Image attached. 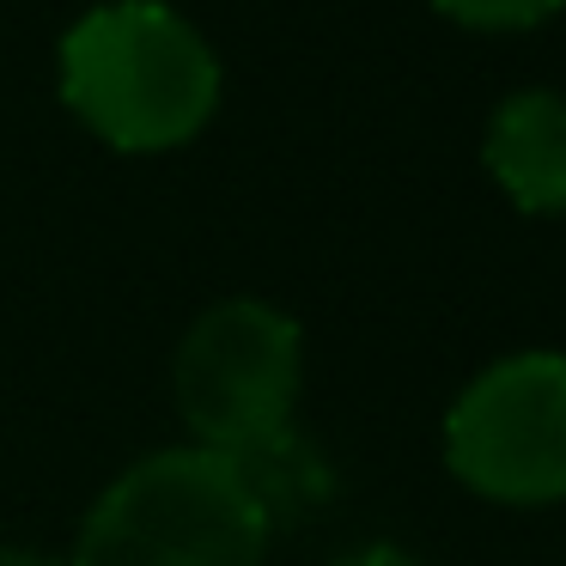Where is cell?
<instances>
[{
    "label": "cell",
    "mask_w": 566,
    "mask_h": 566,
    "mask_svg": "<svg viewBox=\"0 0 566 566\" xmlns=\"http://www.w3.org/2000/svg\"><path fill=\"white\" fill-rule=\"evenodd\" d=\"M62 104L116 153H171L220 111V55L165 0H111L62 38Z\"/></svg>",
    "instance_id": "obj_1"
},
{
    "label": "cell",
    "mask_w": 566,
    "mask_h": 566,
    "mask_svg": "<svg viewBox=\"0 0 566 566\" xmlns=\"http://www.w3.org/2000/svg\"><path fill=\"white\" fill-rule=\"evenodd\" d=\"M269 542L274 530L232 457L171 444L128 463L92 500L67 566H262Z\"/></svg>",
    "instance_id": "obj_2"
},
{
    "label": "cell",
    "mask_w": 566,
    "mask_h": 566,
    "mask_svg": "<svg viewBox=\"0 0 566 566\" xmlns=\"http://www.w3.org/2000/svg\"><path fill=\"white\" fill-rule=\"evenodd\" d=\"M305 384V335L269 298H220L177 342L171 390L189 444L232 457L293 427Z\"/></svg>",
    "instance_id": "obj_3"
},
{
    "label": "cell",
    "mask_w": 566,
    "mask_h": 566,
    "mask_svg": "<svg viewBox=\"0 0 566 566\" xmlns=\"http://www.w3.org/2000/svg\"><path fill=\"white\" fill-rule=\"evenodd\" d=\"M444 463L493 505L566 500V354L530 347L475 371L444 415Z\"/></svg>",
    "instance_id": "obj_4"
},
{
    "label": "cell",
    "mask_w": 566,
    "mask_h": 566,
    "mask_svg": "<svg viewBox=\"0 0 566 566\" xmlns=\"http://www.w3.org/2000/svg\"><path fill=\"white\" fill-rule=\"evenodd\" d=\"M481 165L524 213H566V98L512 92L488 116Z\"/></svg>",
    "instance_id": "obj_5"
},
{
    "label": "cell",
    "mask_w": 566,
    "mask_h": 566,
    "mask_svg": "<svg viewBox=\"0 0 566 566\" xmlns=\"http://www.w3.org/2000/svg\"><path fill=\"white\" fill-rule=\"evenodd\" d=\"M232 469L250 488V500L262 505V517H269L274 536L293 530V524H305V517H317L323 505L335 500L329 457H323L298 427H281V432H269V439L232 451Z\"/></svg>",
    "instance_id": "obj_6"
},
{
    "label": "cell",
    "mask_w": 566,
    "mask_h": 566,
    "mask_svg": "<svg viewBox=\"0 0 566 566\" xmlns=\"http://www.w3.org/2000/svg\"><path fill=\"white\" fill-rule=\"evenodd\" d=\"M432 7L469 31H530L560 13L566 0H432Z\"/></svg>",
    "instance_id": "obj_7"
},
{
    "label": "cell",
    "mask_w": 566,
    "mask_h": 566,
    "mask_svg": "<svg viewBox=\"0 0 566 566\" xmlns=\"http://www.w3.org/2000/svg\"><path fill=\"white\" fill-rule=\"evenodd\" d=\"M335 566H427V560H420V554H408L402 542H366V548L342 554Z\"/></svg>",
    "instance_id": "obj_8"
},
{
    "label": "cell",
    "mask_w": 566,
    "mask_h": 566,
    "mask_svg": "<svg viewBox=\"0 0 566 566\" xmlns=\"http://www.w3.org/2000/svg\"><path fill=\"white\" fill-rule=\"evenodd\" d=\"M0 566H67V560H50L38 548H0Z\"/></svg>",
    "instance_id": "obj_9"
}]
</instances>
